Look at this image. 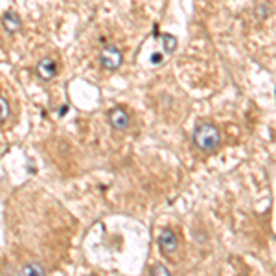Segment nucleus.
I'll return each mask as SVG.
<instances>
[{
    "label": "nucleus",
    "instance_id": "obj_8",
    "mask_svg": "<svg viewBox=\"0 0 276 276\" xmlns=\"http://www.w3.org/2000/svg\"><path fill=\"white\" fill-rule=\"evenodd\" d=\"M21 273L22 275H44V269H42L39 263H30L26 267H22Z\"/></svg>",
    "mask_w": 276,
    "mask_h": 276
},
{
    "label": "nucleus",
    "instance_id": "obj_3",
    "mask_svg": "<svg viewBox=\"0 0 276 276\" xmlns=\"http://www.w3.org/2000/svg\"><path fill=\"white\" fill-rule=\"evenodd\" d=\"M159 247H160V250H162L164 254H173V252L177 250V247H179V240H177V236H175V232H173V230H170V228H164V230L160 232Z\"/></svg>",
    "mask_w": 276,
    "mask_h": 276
},
{
    "label": "nucleus",
    "instance_id": "obj_5",
    "mask_svg": "<svg viewBox=\"0 0 276 276\" xmlns=\"http://www.w3.org/2000/svg\"><path fill=\"white\" fill-rule=\"evenodd\" d=\"M37 74L42 77V79H50V77H54L57 74V65L52 57H44L42 61H39L37 65Z\"/></svg>",
    "mask_w": 276,
    "mask_h": 276
},
{
    "label": "nucleus",
    "instance_id": "obj_7",
    "mask_svg": "<svg viewBox=\"0 0 276 276\" xmlns=\"http://www.w3.org/2000/svg\"><path fill=\"white\" fill-rule=\"evenodd\" d=\"M162 42H164V50L168 54H172L173 50L177 48V39L173 37V35H162Z\"/></svg>",
    "mask_w": 276,
    "mask_h": 276
},
{
    "label": "nucleus",
    "instance_id": "obj_6",
    "mask_svg": "<svg viewBox=\"0 0 276 276\" xmlns=\"http://www.w3.org/2000/svg\"><path fill=\"white\" fill-rule=\"evenodd\" d=\"M2 22H4V28L7 32H17L21 30V19L15 11H6L4 17H2Z\"/></svg>",
    "mask_w": 276,
    "mask_h": 276
},
{
    "label": "nucleus",
    "instance_id": "obj_4",
    "mask_svg": "<svg viewBox=\"0 0 276 276\" xmlns=\"http://www.w3.org/2000/svg\"><path fill=\"white\" fill-rule=\"evenodd\" d=\"M109 120H110V125L116 127V129H122V131H124V129L129 127V114H127L124 109H120V107L110 110Z\"/></svg>",
    "mask_w": 276,
    "mask_h": 276
},
{
    "label": "nucleus",
    "instance_id": "obj_9",
    "mask_svg": "<svg viewBox=\"0 0 276 276\" xmlns=\"http://www.w3.org/2000/svg\"><path fill=\"white\" fill-rule=\"evenodd\" d=\"M7 116H9V104L6 98L0 96V122L7 120Z\"/></svg>",
    "mask_w": 276,
    "mask_h": 276
},
{
    "label": "nucleus",
    "instance_id": "obj_10",
    "mask_svg": "<svg viewBox=\"0 0 276 276\" xmlns=\"http://www.w3.org/2000/svg\"><path fill=\"white\" fill-rule=\"evenodd\" d=\"M151 275H162V276H166V275H170V271L166 269L164 265H155V267H151Z\"/></svg>",
    "mask_w": 276,
    "mask_h": 276
},
{
    "label": "nucleus",
    "instance_id": "obj_2",
    "mask_svg": "<svg viewBox=\"0 0 276 276\" xmlns=\"http://www.w3.org/2000/svg\"><path fill=\"white\" fill-rule=\"evenodd\" d=\"M122 61H124V55H122V52L116 46H107V48H104L102 55H100V63L107 70H116L122 65Z\"/></svg>",
    "mask_w": 276,
    "mask_h": 276
},
{
    "label": "nucleus",
    "instance_id": "obj_1",
    "mask_svg": "<svg viewBox=\"0 0 276 276\" xmlns=\"http://www.w3.org/2000/svg\"><path fill=\"white\" fill-rule=\"evenodd\" d=\"M193 142L199 147L201 151L212 153L215 151L221 144V135L219 129L214 124H201L197 125V129L193 133Z\"/></svg>",
    "mask_w": 276,
    "mask_h": 276
}]
</instances>
